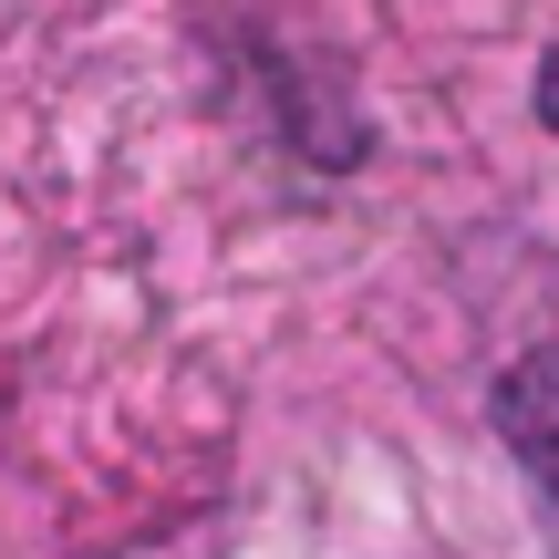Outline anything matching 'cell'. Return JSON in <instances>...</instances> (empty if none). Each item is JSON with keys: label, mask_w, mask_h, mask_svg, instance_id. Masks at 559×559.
<instances>
[{"label": "cell", "mask_w": 559, "mask_h": 559, "mask_svg": "<svg viewBox=\"0 0 559 559\" xmlns=\"http://www.w3.org/2000/svg\"><path fill=\"white\" fill-rule=\"evenodd\" d=\"M539 115L559 124V52H549V73H539Z\"/></svg>", "instance_id": "7a4b0ae2"}, {"label": "cell", "mask_w": 559, "mask_h": 559, "mask_svg": "<svg viewBox=\"0 0 559 559\" xmlns=\"http://www.w3.org/2000/svg\"><path fill=\"white\" fill-rule=\"evenodd\" d=\"M487 415H498V445L519 456L528 498H539V528L559 539V342H539V353L508 362L498 394H487Z\"/></svg>", "instance_id": "6da1fadb"}]
</instances>
